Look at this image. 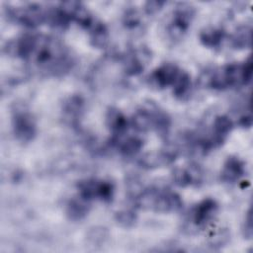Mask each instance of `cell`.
I'll return each mask as SVG.
<instances>
[{"label": "cell", "mask_w": 253, "mask_h": 253, "mask_svg": "<svg viewBox=\"0 0 253 253\" xmlns=\"http://www.w3.org/2000/svg\"><path fill=\"white\" fill-rule=\"evenodd\" d=\"M106 125L112 133V139H118L126 134L130 124L123 112L111 107L106 113Z\"/></svg>", "instance_id": "obj_13"}, {"label": "cell", "mask_w": 253, "mask_h": 253, "mask_svg": "<svg viewBox=\"0 0 253 253\" xmlns=\"http://www.w3.org/2000/svg\"><path fill=\"white\" fill-rule=\"evenodd\" d=\"M166 4L165 1H158V0H151L144 3V12L147 15H154L158 13Z\"/></svg>", "instance_id": "obj_26"}, {"label": "cell", "mask_w": 253, "mask_h": 253, "mask_svg": "<svg viewBox=\"0 0 253 253\" xmlns=\"http://www.w3.org/2000/svg\"><path fill=\"white\" fill-rule=\"evenodd\" d=\"M191 86H192L191 76L187 71L181 70L179 76L177 77L176 81L172 86L174 96L179 99L186 98L191 91Z\"/></svg>", "instance_id": "obj_23"}, {"label": "cell", "mask_w": 253, "mask_h": 253, "mask_svg": "<svg viewBox=\"0 0 253 253\" xmlns=\"http://www.w3.org/2000/svg\"><path fill=\"white\" fill-rule=\"evenodd\" d=\"M111 142L123 155L126 156L135 155L143 147V140L137 135H124L118 139H111Z\"/></svg>", "instance_id": "obj_18"}, {"label": "cell", "mask_w": 253, "mask_h": 253, "mask_svg": "<svg viewBox=\"0 0 253 253\" xmlns=\"http://www.w3.org/2000/svg\"><path fill=\"white\" fill-rule=\"evenodd\" d=\"M218 211V205L215 200L207 198L199 202L190 211V221L198 227H204L208 225L216 215Z\"/></svg>", "instance_id": "obj_9"}, {"label": "cell", "mask_w": 253, "mask_h": 253, "mask_svg": "<svg viewBox=\"0 0 253 253\" xmlns=\"http://www.w3.org/2000/svg\"><path fill=\"white\" fill-rule=\"evenodd\" d=\"M243 235L245 238L250 239L252 237V213H251V209L248 210L247 214L244 219L243 223Z\"/></svg>", "instance_id": "obj_27"}, {"label": "cell", "mask_w": 253, "mask_h": 253, "mask_svg": "<svg viewBox=\"0 0 253 253\" xmlns=\"http://www.w3.org/2000/svg\"><path fill=\"white\" fill-rule=\"evenodd\" d=\"M203 171L197 164H191L187 168H176L172 172L174 183L182 188L198 186L203 181Z\"/></svg>", "instance_id": "obj_12"}, {"label": "cell", "mask_w": 253, "mask_h": 253, "mask_svg": "<svg viewBox=\"0 0 253 253\" xmlns=\"http://www.w3.org/2000/svg\"><path fill=\"white\" fill-rule=\"evenodd\" d=\"M245 174V164L237 156H229L223 163L220 178L224 183H234Z\"/></svg>", "instance_id": "obj_16"}, {"label": "cell", "mask_w": 253, "mask_h": 253, "mask_svg": "<svg viewBox=\"0 0 253 253\" xmlns=\"http://www.w3.org/2000/svg\"><path fill=\"white\" fill-rule=\"evenodd\" d=\"M149 58V51L146 48L141 47L128 50L123 57V65L126 74L128 76L140 74Z\"/></svg>", "instance_id": "obj_11"}, {"label": "cell", "mask_w": 253, "mask_h": 253, "mask_svg": "<svg viewBox=\"0 0 253 253\" xmlns=\"http://www.w3.org/2000/svg\"><path fill=\"white\" fill-rule=\"evenodd\" d=\"M225 39V32L220 28L209 27L201 31L200 42L201 43L209 48H217L222 44Z\"/></svg>", "instance_id": "obj_20"}, {"label": "cell", "mask_w": 253, "mask_h": 253, "mask_svg": "<svg viewBox=\"0 0 253 253\" xmlns=\"http://www.w3.org/2000/svg\"><path fill=\"white\" fill-rule=\"evenodd\" d=\"M88 33L90 37V42L94 47L104 48L108 44L109 31L107 26L100 20H95L91 28L88 30Z\"/></svg>", "instance_id": "obj_21"}, {"label": "cell", "mask_w": 253, "mask_h": 253, "mask_svg": "<svg viewBox=\"0 0 253 253\" xmlns=\"http://www.w3.org/2000/svg\"><path fill=\"white\" fill-rule=\"evenodd\" d=\"M85 102L79 95L69 96L62 104L63 118L71 125L77 124L84 112Z\"/></svg>", "instance_id": "obj_17"}, {"label": "cell", "mask_w": 253, "mask_h": 253, "mask_svg": "<svg viewBox=\"0 0 253 253\" xmlns=\"http://www.w3.org/2000/svg\"><path fill=\"white\" fill-rule=\"evenodd\" d=\"M182 69L176 64L167 62L155 68L148 77V84L156 90H162L173 86Z\"/></svg>", "instance_id": "obj_8"}, {"label": "cell", "mask_w": 253, "mask_h": 253, "mask_svg": "<svg viewBox=\"0 0 253 253\" xmlns=\"http://www.w3.org/2000/svg\"><path fill=\"white\" fill-rule=\"evenodd\" d=\"M64 12L68 15L71 22H75L81 28L89 30L96 18L91 14V12L83 5L81 2L77 1H65L59 5Z\"/></svg>", "instance_id": "obj_10"}, {"label": "cell", "mask_w": 253, "mask_h": 253, "mask_svg": "<svg viewBox=\"0 0 253 253\" xmlns=\"http://www.w3.org/2000/svg\"><path fill=\"white\" fill-rule=\"evenodd\" d=\"M233 128V122L230 118L224 115H220L214 118L212 123V129L210 133L209 138L213 148L220 146L227 135Z\"/></svg>", "instance_id": "obj_14"}, {"label": "cell", "mask_w": 253, "mask_h": 253, "mask_svg": "<svg viewBox=\"0 0 253 253\" xmlns=\"http://www.w3.org/2000/svg\"><path fill=\"white\" fill-rule=\"evenodd\" d=\"M115 218H116L117 223L120 226L128 228V227H131L135 223L137 216H136L135 212L131 210H123L116 213Z\"/></svg>", "instance_id": "obj_25"}, {"label": "cell", "mask_w": 253, "mask_h": 253, "mask_svg": "<svg viewBox=\"0 0 253 253\" xmlns=\"http://www.w3.org/2000/svg\"><path fill=\"white\" fill-rule=\"evenodd\" d=\"M252 59L249 56L242 63H230L212 70L207 78V85L214 90L247 85L252 78Z\"/></svg>", "instance_id": "obj_1"}, {"label": "cell", "mask_w": 253, "mask_h": 253, "mask_svg": "<svg viewBox=\"0 0 253 253\" xmlns=\"http://www.w3.org/2000/svg\"><path fill=\"white\" fill-rule=\"evenodd\" d=\"M47 13L48 8L33 3L9 9L8 16L19 25L27 28H35L46 23Z\"/></svg>", "instance_id": "obj_6"}, {"label": "cell", "mask_w": 253, "mask_h": 253, "mask_svg": "<svg viewBox=\"0 0 253 253\" xmlns=\"http://www.w3.org/2000/svg\"><path fill=\"white\" fill-rule=\"evenodd\" d=\"M177 157V151L174 149H163L157 152H151L143 155L139 163L143 168L153 169L166 166L172 163Z\"/></svg>", "instance_id": "obj_15"}, {"label": "cell", "mask_w": 253, "mask_h": 253, "mask_svg": "<svg viewBox=\"0 0 253 253\" xmlns=\"http://www.w3.org/2000/svg\"><path fill=\"white\" fill-rule=\"evenodd\" d=\"M238 124L243 127H250L252 125V118L250 115H244L239 119Z\"/></svg>", "instance_id": "obj_28"}, {"label": "cell", "mask_w": 253, "mask_h": 253, "mask_svg": "<svg viewBox=\"0 0 253 253\" xmlns=\"http://www.w3.org/2000/svg\"><path fill=\"white\" fill-rule=\"evenodd\" d=\"M78 196L82 199L91 201H101L104 203L112 202L115 194V187L112 182L102 179H85L77 184Z\"/></svg>", "instance_id": "obj_5"}, {"label": "cell", "mask_w": 253, "mask_h": 253, "mask_svg": "<svg viewBox=\"0 0 253 253\" xmlns=\"http://www.w3.org/2000/svg\"><path fill=\"white\" fill-rule=\"evenodd\" d=\"M90 202L81 197L71 199L66 205V215L70 220H82L90 211Z\"/></svg>", "instance_id": "obj_19"}, {"label": "cell", "mask_w": 253, "mask_h": 253, "mask_svg": "<svg viewBox=\"0 0 253 253\" xmlns=\"http://www.w3.org/2000/svg\"><path fill=\"white\" fill-rule=\"evenodd\" d=\"M134 203L138 209L155 212L177 211L183 206V201L177 193L155 187L138 192L134 197Z\"/></svg>", "instance_id": "obj_2"}, {"label": "cell", "mask_w": 253, "mask_h": 253, "mask_svg": "<svg viewBox=\"0 0 253 253\" xmlns=\"http://www.w3.org/2000/svg\"><path fill=\"white\" fill-rule=\"evenodd\" d=\"M123 25L129 31H137L142 26L140 13L134 7L127 8L123 15Z\"/></svg>", "instance_id": "obj_24"}, {"label": "cell", "mask_w": 253, "mask_h": 253, "mask_svg": "<svg viewBox=\"0 0 253 253\" xmlns=\"http://www.w3.org/2000/svg\"><path fill=\"white\" fill-rule=\"evenodd\" d=\"M12 128L15 137L21 142H30L37 135V124L31 113L17 110L12 117Z\"/></svg>", "instance_id": "obj_7"}, {"label": "cell", "mask_w": 253, "mask_h": 253, "mask_svg": "<svg viewBox=\"0 0 253 253\" xmlns=\"http://www.w3.org/2000/svg\"><path fill=\"white\" fill-rule=\"evenodd\" d=\"M195 17V8L189 3H178L172 11L166 26V33L170 40H182L191 27Z\"/></svg>", "instance_id": "obj_4"}, {"label": "cell", "mask_w": 253, "mask_h": 253, "mask_svg": "<svg viewBox=\"0 0 253 253\" xmlns=\"http://www.w3.org/2000/svg\"><path fill=\"white\" fill-rule=\"evenodd\" d=\"M252 28L249 25L239 26L230 37L231 46L235 49H245L251 47Z\"/></svg>", "instance_id": "obj_22"}, {"label": "cell", "mask_w": 253, "mask_h": 253, "mask_svg": "<svg viewBox=\"0 0 253 253\" xmlns=\"http://www.w3.org/2000/svg\"><path fill=\"white\" fill-rule=\"evenodd\" d=\"M129 124L137 131L143 132L153 129L160 135H164L170 128L171 120L167 113L156 106L150 105L136 110Z\"/></svg>", "instance_id": "obj_3"}]
</instances>
